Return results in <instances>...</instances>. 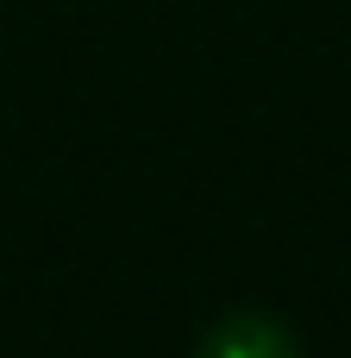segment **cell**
I'll return each mask as SVG.
<instances>
[{
  "mask_svg": "<svg viewBox=\"0 0 351 358\" xmlns=\"http://www.w3.org/2000/svg\"><path fill=\"white\" fill-rule=\"evenodd\" d=\"M188 358H308V352H301L289 321H276L264 308H232L195 340Z\"/></svg>",
  "mask_w": 351,
  "mask_h": 358,
  "instance_id": "obj_1",
  "label": "cell"
}]
</instances>
